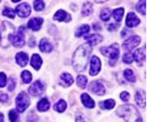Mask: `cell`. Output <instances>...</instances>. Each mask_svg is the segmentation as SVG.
I'll list each match as a JSON object with an SVG mask.
<instances>
[{"label":"cell","mask_w":147,"mask_h":122,"mask_svg":"<svg viewBox=\"0 0 147 122\" xmlns=\"http://www.w3.org/2000/svg\"><path fill=\"white\" fill-rule=\"evenodd\" d=\"M92 50V46L87 43L79 47L78 49L75 51L73 55L72 64L76 72L81 73L86 69Z\"/></svg>","instance_id":"6da1fadb"},{"label":"cell","mask_w":147,"mask_h":122,"mask_svg":"<svg viewBox=\"0 0 147 122\" xmlns=\"http://www.w3.org/2000/svg\"><path fill=\"white\" fill-rule=\"evenodd\" d=\"M116 114L126 122H143L142 117L136 107L132 104H123L116 110Z\"/></svg>","instance_id":"7a4b0ae2"},{"label":"cell","mask_w":147,"mask_h":122,"mask_svg":"<svg viewBox=\"0 0 147 122\" xmlns=\"http://www.w3.org/2000/svg\"><path fill=\"white\" fill-rule=\"evenodd\" d=\"M15 26L10 22L3 21L0 28V46L6 48L10 46L11 39L15 34Z\"/></svg>","instance_id":"3957f363"},{"label":"cell","mask_w":147,"mask_h":122,"mask_svg":"<svg viewBox=\"0 0 147 122\" xmlns=\"http://www.w3.org/2000/svg\"><path fill=\"white\" fill-rule=\"evenodd\" d=\"M30 105V99L26 92L21 91L16 98V111L18 112H24Z\"/></svg>","instance_id":"277c9868"},{"label":"cell","mask_w":147,"mask_h":122,"mask_svg":"<svg viewBox=\"0 0 147 122\" xmlns=\"http://www.w3.org/2000/svg\"><path fill=\"white\" fill-rule=\"evenodd\" d=\"M100 52L103 55L110 59V60L116 61L119 57V48L118 44H113L110 47H104L100 49Z\"/></svg>","instance_id":"5b68a950"},{"label":"cell","mask_w":147,"mask_h":122,"mask_svg":"<svg viewBox=\"0 0 147 122\" xmlns=\"http://www.w3.org/2000/svg\"><path fill=\"white\" fill-rule=\"evenodd\" d=\"M45 90H46V86H45V85L42 83L41 81L38 80V81H35L29 87L28 91H29V93H30L32 96L38 97V96H40L41 95H42V94L44 93Z\"/></svg>","instance_id":"8992f818"},{"label":"cell","mask_w":147,"mask_h":122,"mask_svg":"<svg viewBox=\"0 0 147 122\" xmlns=\"http://www.w3.org/2000/svg\"><path fill=\"white\" fill-rule=\"evenodd\" d=\"M88 90L91 93L94 94L96 95L102 96L105 94V88L104 85L98 81H91L88 85Z\"/></svg>","instance_id":"52a82bcc"},{"label":"cell","mask_w":147,"mask_h":122,"mask_svg":"<svg viewBox=\"0 0 147 122\" xmlns=\"http://www.w3.org/2000/svg\"><path fill=\"white\" fill-rule=\"evenodd\" d=\"M24 29L25 28L23 26L20 27L17 34H14L11 39V43H12V45L16 47H21L25 45V35H24Z\"/></svg>","instance_id":"ba28073f"},{"label":"cell","mask_w":147,"mask_h":122,"mask_svg":"<svg viewBox=\"0 0 147 122\" xmlns=\"http://www.w3.org/2000/svg\"><path fill=\"white\" fill-rule=\"evenodd\" d=\"M101 69V62L97 56H92L90 62L89 74L91 76H96L100 73Z\"/></svg>","instance_id":"9c48e42d"},{"label":"cell","mask_w":147,"mask_h":122,"mask_svg":"<svg viewBox=\"0 0 147 122\" xmlns=\"http://www.w3.org/2000/svg\"><path fill=\"white\" fill-rule=\"evenodd\" d=\"M141 43V38L139 36H131L129 38L126 39L123 44V48L127 51H131L132 49L137 47Z\"/></svg>","instance_id":"30bf717a"},{"label":"cell","mask_w":147,"mask_h":122,"mask_svg":"<svg viewBox=\"0 0 147 122\" xmlns=\"http://www.w3.org/2000/svg\"><path fill=\"white\" fill-rule=\"evenodd\" d=\"M16 12L20 17L26 18V17H28L30 15L31 8H30V5L28 3H21V4L16 7Z\"/></svg>","instance_id":"8fae6325"},{"label":"cell","mask_w":147,"mask_h":122,"mask_svg":"<svg viewBox=\"0 0 147 122\" xmlns=\"http://www.w3.org/2000/svg\"><path fill=\"white\" fill-rule=\"evenodd\" d=\"M146 48L145 47L137 49L133 54V59H135L138 66H142L146 61Z\"/></svg>","instance_id":"7c38bea8"},{"label":"cell","mask_w":147,"mask_h":122,"mask_svg":"<svg viewBox=\"0 0 147 122\" xmlns=\"http://www.w3.org/2000/svg\"><path fill=\"white\" fill-rule=\"evenodd\" d=\"M135 100L138 106L145 108L146 106V94L144 90H138L135 95Z\"/></svg>","instance_id":"4fadbf2b"},{"label":"cell","mask_w":147,"mask_h":122,"mask_svg":"<svg viewBox=\"0 0 147 122\" xmlns=\"http://www.w3.org/2000/svg\"><path fill=\"white\" fill-rule=\"evenodd\" d=\"M80 99H81V102H82L83 105L85 107H87V108L92 109V108H94L95 106H96L95 105V101L87 93L82 94L81 96H80Z\"/></svg>","instance_id":"5bb4252c"},{"label":"cell","mask_w":147,"mask_h":122,"mask_svg":"<svg viewBox=\"0 0 147 122\" xmlns=\"http://www.w3.org/2000/svg\"><path fill=\"white\" fill-rule=\"evenodd\" d=\"M42 23H43V20L42 18H38V17L32 18L28 22L27 26L29 29H32L33 31H38L41 29V25Z\"/></svg>","instance_id":"9a60e30c"},{"label":"cell","mask_w":147,"mask_h":122,"mask_svg":"<svg viewBox=\"0 0 147 122\" xmlns=\"http://www.w3.org/2000/svg\"><path fill=\"white\" fill-rule=\"evenodd\" d=\"M74 83V78L68 73H64L60 77V85L63 87H69Z\"/></svg>","instance_id":"2e32d148"},{"label":"cell","mask_w":147,"mask_h":122,"mask_svg":"<svg viewBox=\"0 0 147 122\" xmlns=\"http://www.w3.org/2000/svg\"><path fill=\"white\" fill-rule=\"evenodd\" d=\"M140 24V20L139 18L136 16L135 13L133 12H129L127 15L126 18V25L127 27H135L137 26Z\"/></svg>","instance_id":"e0dca14e"},{"label":"cell","mask_w":147,"mask_h":122,"mask_svg":"<svg viewBox=\"0 0 147 122\" xmlns=\"http://www.w3.org/2000/svg\"><path fill=\"white\" fill-rule=\"evenodd\" d=\"M54 20L58 21H65L69 22L71 20V16L70 15L67 13L66 11H65L64 10H58L56 14L54 15Z\"/></svg>","instance_id":"ac0fdd59"},{"label":"cell","mask_w":147,"mask_h":122,"mask_svg":"<svg viewBox=\"0 0 147 122\" xmlns=\"http://www.w3.org/2000/svg\"><path fill=\"white\" fill-rule=\"evenodd\" d=\"M86 41L88 42V43L92 46H96L97 44H99L100 43L102 42V37L100 36V34H90V35H87L85 37Z\"/></svg>","instance_id":"d6986e66"},{"label":"cell","mask_w":147,"mask_h":122,"mask_svg":"<svg viewBox=\"0 0 147 122\" xmlns=\"http://www.w3.org/2000/svg\"><path fill=\"white\" fill-rule=\"evenodd\" d=\"M39 49L42 52L50 53L53 50V47L47 38H42L39 43Z\"/></svg>","instance_id":"ffe728a7"},{"label":"cell","mask_w":147,"mask_h":122,"mask_svg":"<svg viewBox=\"0 0 147 122\" xmlns=\"http://www.w3.org/2000/svg\"><path fill=\"white\" fill-rule=\"evenodd\" d=\"M16 61L21 67L26 66L29 61V55L26 52H19L16 54Z\"/></svg>","instance_id":"44dd1931"},{"label":"cell","mask_w":147,"mask_h":122,"mask_svg":"<svg viewBox=\"0 0 147 122\" xmlns=\"http://www.w3.org/2000/svg\"><path fill=\"white\" fill-rule=\"evenodd\" d=\"M51 107V103L50 101L47 99V98H42L41 100L38 101V104H37V109L39 111H47L49 110Z\"/></svg>","instance_id":"7402d4cb"},{"label":"cell","mask_w":147,"mask_h":122,"mask_svg":"<svg viewBox=\"0 0 147 122\" xmlns=\"http://www.w3.org/2000/svg\"><path fill=\"white\" fill-rule=\"evenodd\" d=\"M42 64V58L40 57L39 55L38 54H34L32 55L31 61H30V64H31L32 68L34 69L35 70H39V69L41 68Z\"/></svg>","instance_id":"603a6c76"},{"label":"cell","mask_w":147,"mask_h":122,"mask_svg":"<svg viewBox=\"0 0 147 122\" xmlns=\"http://www.w3.org/2000/svg\"><path fill=\"white\" fill-rule=\"evenodd\" d=\"M115 106V101L112 99L101 101L99 103V107L102 110H111Z\"/></svg>","instance_id":"cb8c5ba5"},{"label":"cell","mask_w":147,"mask_h":122,"mask_svg":"<svg viewBox=\"0 0 147 122\" xmlns=\"http://www.w3.org/2000/svg\"><path fill=\"white\" fill-rule=\"evenodd\" d=\"M66 108H67V103H66V102L65 100H63V99H60V100L58 101V102H57V103L54 104V106H53L54 111L60 112V113L64 112V111L66 110Z\"/></svg>","instance_id":"d4e9b609"},{"label":"cell","mask_w":147,"mask_h":122,"mask_svg":"<svg viewBox=\"0 0 147 122\" xmlns=\"http://www.w3.org/2000/svg\"><path fill=\"white\" fill-rule=\"evenodd\" d=\"M93 11V7H92V4L90 2H86L83 5L82 7V15L84 16H90Z\"/></svg>","instance_id":"484cf974"},{"label":"cell","mask_w":147,"mask_h":122,"mask_svg":"<svg viewBox=\"0 0 147 122\" xmlns=\"http://www.w3.org/2000/svg\"><path fill=\"white\" fill-rule=\"evenodd\" d=\"M123 77L129 82H135L136 81V76L134 74L133 71L131 70V69H125L124 72H123Z\"/></svg>","instance_id":"4316f807"},{"label":"cell","mask_w":147,"mask_h":122,"mask_svg":"<svg viewBox=\"0 0 147 122\" xmlns=\"http://www.w3.org/2000/svg\"><path fill=\"white\" fill-rule=\"evenodd\" d=\"M89 25H81L80 27H79L78 29L76 30V32H75V36H76V37H81V36H83L85 33H88L89 32Z\"/></svg>","instance_id":"83f0119b"},{"label":"cell","mask_w":147,"mask_h":122,"mask_svg":"<svg viewBox=\"0 0 147 122\" xmlns=\"http://www.w3.org/2000/svg\"><path fill=\"white\" fill-rule=\"evenodd\" d=\"M21 79L23 81V82L25 84H29L32 81V74L30 73V71L28 70H24L21 74Z\"/></svg>","instance_id":"f1b7e54d"},{"label":"cell","mask_w":147,"mask_h":122,"mask_svg":"<svg viewBox=\"0 0 147 122\" xmlns=\"http://www.w3.org/2000/svg\"><path fill=\"white\" fill-rule=\"evenodd\" d=\"M77 85H79L81 89H85L88 84V78L84 75H79L77 77Z\"/></svg>","instance_id":"f546056e"},{"label":"cell","mask_w":147,"mask_h":122,"mask_svg":"<svg viewBox=\"0 0 147 122\" xmlns=\"http://www.w3.org/2000/svg\"><path fill=\"white\" fill-rule=\"evenodd\" d=\"M8 117H9V121L10 122H20V117L18 114V111L15 109H11L8 112Z\"/></svg>","instance_id":"4dcf8cb0"},{"label":"cell","mask_w":147,"mask_h":122,"mask_svg":"<svg viewBox=\"0 0 147 122\" xmlns=\"http://www.w3.org/2000/svg\"><path fill=\"white\" fill-rule=\"evenodd\" d=\"M137 10L142 15H146V1L139 0L137 5Z\"/></svg>","instance_id":"1f68e13d"},{"label":"cell","mask_w":147,"mask_h":122,"mask_svg":"<svg viewBox=\"0 0 147 122\" xmlns=\"http://www.w3.org/2000/svg\"><path fill=\"white\" fill-rule=\"evenodd\" d=\"M123 13H124V9L123 7L117 8V9L113 11V16H114V18H115L116 21H122V18L123 16Z\"/></svg>","instance_id":"d6a6232c"},{"label":"cell","mask_w":147,"mask_h":122,"mask_svg":"<svg viewBox=\"0 0 147 122\" xmlns=\"http://www.w3.org/2000/svg\"><path fill=\"white\" fill-rule=\"evenodd\" d=\"M111 11L109 8H104L102 11H100V18L103 21H108L110 20Z\"/></svg>","instance_id":"836d02e7"},{"label":"cell","mask_w":147,"mask_h":122,"mask_svg":"<svg viewBox=\"0 0 147 122\" xmlns=\"http://www.w3.org/2000/svg\"><path fill=\"white\" fill-rule=\"evenodd\" d=\"M38 117L35 111L31 110L28 112L26 117V122H38Z\"/></svg>","instance_id":"e575fe53"},{"label":"cell","mask_w":147,"mask_h":122,"mask_svg":"<svg viewBox=\"0 0 147 122\" xmlns=\"http://www.w3.org/2000/svg\"><path fill=\"white\" fill-rule=\"evenodd\" d=\"M3 15L8 17V18H11V19H14L15 16H16L14 10L11 9V7H5L3 11Z\"/></svg>","instance_id":"d590c367"},{"label":"cell","mask_w":147,"mask_h":122,"mask_svg":"<svg viewBox=\"0 0 147 122\" xmlns=\"http://www.w3.org/2000/svg\"><path fill=\"white\" fill-rule=\"evenodd\" d=\"M34 8L35 11H40L44 8V3L42 0H34Z\"/></svg>","instance_id":"8d00e7d4"},{"label":"cell","mask_w":147,"mask_h":122,"mask_svg":"<svg viewBox=\"0 0 147 122\" xmlns=\"http://www.w3.org/2000/svg\"><path fill=\"white\" fill-rule=\"evenodd\" d=\"M123 63L127 64H130L133 61V54L131 52H127L123 56Z\"/></svg>","instance_id":"74e56055"},{"label":"cell","mask_w":147,"mask_h":122,"mask_svg":"<svg viewBox=\"0 0 147 122\" xmlns=\"http://www.w3.org/2000/svg\"><path fill=\"white\" fill-rule=\"evenodd\" d=\"M16 79H14L13 77H10L9 78V81H8V86H7V90L8 91H13V90H15V88H16Z\"/></svg>","instance_id":"f35d334b"},{"label":"cell","mask_w":147,"mask_h":122,"mask_svg":"<svg viewBox=\"0 0 147 122\" xmlns=\"http://www.w3.org/2000/svg\"><path fill=\"white\" fill-rule=\"evenodd\" d=\"M7 85V76L4 73H0V87H4Z\"/></svg>","instance_id":"ab89813d"},{"label":"cell","mask_w":147,"mask_h":122,"mask_svg":"<svg viewBox=\"0 0 147 122\" xmlns=\"http://www.w3.org/2000/svg\"><path fill=\"white\" fill-rule=\"evenodd\" d=\"M9 99L8 95H7L6 93H3L2 91H0V103H5Z\"/></svg>","instance_id":"60d3db41"},{"label":"cell","mask_w":147,"mask_h":122,"mask_svg":"<svg viewBox=\"0 0 147 122\" xmlns=\"http://www.w3.org/2000/svg\"><path fill=\"white\" fill-rule=\"evenodd\" d=\"M120 99L121 100L123 101V102H127V101L130 99V95L128 92L127 91H123L120 94Z\"/></svg>","instance_id":"b9f144b4"},{"label":"cell","mask_w":147,"mask_h":122,"mask_svg":"<svg viewBox=\"0 0 147 122\" xmlns=\"http://www.w3.org/2000/svg\"><path fill=\"white\" fill-rule=\"evenodd\" d=\"M75 122H86L84 117L81 115H79L76 117V119H75Z\"/></svg>","instance_id":"7bdbcfd3"},{"label":"cell","mask_w":147,"mask_h":122,"mask_svg":"<svg viewBox=\"0 0 147 122\" xmlns=\"http://www.w3.org/2000/svg\"><path fill=\"white\" fill-rule=\"evenodd\" d=\"M118 25H115V24H111V25H109V27H108V29L110 30V31H115L116 29L118 28Z\"/></svg>","instance_id":"ee69618b"},{"label":"cell","mask_w":147,"mask_h":122,"mask_svg":"<svg viewBox=\"0 0 147 122\" xmlns=\"http://www.w3.org/2000/svg\"><path fill=\"white\" fill-rule=\"evenodd\" d=\"M92 29L96 30V31H98V30H100L101 29V27L99 24H94L93 26H92Z\"/></svg>","instance_id":"f6af8a7d"},{"label":"cell","mask_w":147,"mask_h":122,"mask_svg":"<svg viewBox=\"0 0 147 122\" xmlns=\"http://www.w3.org/2000/svg\"><path fill=\"white\" fill-rule=\"evenodd\" d=\"M0 122H5L4 121V115L0 112Z\"/></svg>","instance_id":"bcb514c9"},{"label":"cell","mask_w":147,"mask_h":122,"mask_svg":"<svg viewBox=\"0 0 147 122\" xmlns=\"http://www.w3.org/2000/svg\"><path fill=\"white\" fill-rule=\"evenodd\" d=\"M105 1H107V0H95V2L97 3H104Z\"/></svg>","instance_id":"7dc6e473"},{"label":"cell","mask_w":147,"mask_h":122,"mask_svg":"<svg viewBox=\"0 0 147 122\" xmlns=\"http://www.w3.org/2000/svg\"><path fill=\"white\" fill-rule=\"evenodd\" d=\"M13 3H17V2H19V1H21V0H11Z\"/></svg>","instance_id":"c3c4849f"},{"label":"cell","mask_w":147,"mask_h":122,"mask_svg":"<svg viewBox=\"0 0 147 122\" xmlns=\"http://www.w3.org/2000/svg\"><path fill=\"white\" fill-rule=\"evenodd\" d=\"M0 2H1V0H0Z\"/></svg>","instance_id":"681fc988"}]
</instances>
